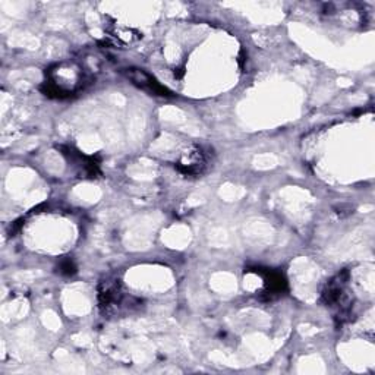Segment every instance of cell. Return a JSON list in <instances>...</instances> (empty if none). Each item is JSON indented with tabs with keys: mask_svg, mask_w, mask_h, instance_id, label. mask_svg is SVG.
<instances>
[{
	"mask_svg": "<svg viewBox=\"0 0 375 375\" xmlns=\"http://www.w3.org/2000/svg\"><path fill=\"white\" fill-rule=\"evenodd\" d=\"M85 74L83 66L74 61H65L49 67L45 72L43 91L45 96L65 98L74 96L84 85Z\"/></svg>",
	"mask_w": 375,
	"mask_h": 375,
	"instance_id": "cell-1",
	"label": "cell"
},
{
	"mask_svg": "<svg viewBox=\"0 0 375 375\" xmlns=\"http://www.w3.org/2000/svg\"><path fill=\"white\" fill-rule=\"evenodd\" d=\"M176 167L182 175L186 176H200L207 167V157L202 149L197 145L189 147L182 153L176 162Z\"/></svg>",
	"mask_w": 375,
	"mask_h": 375,
	"instance_id": "cell-2",
	"label": "cell"
},
{
	"mask_svg": "<svg viewBox=\"0 0 375 375\" xmlns=\"http://www.w3.org/2000/svg\"><path fill=\"white\" fill-rule=\"evenodd\" d=\"M123 301V293L118 281H105L103 286L100 288L98 302L100 308L105 314L111 315L118 312L119 305Z\"/></svg>",
	"mask_w": 375,
	"mask_h": 375,
	"instance_id": "cell-3",
	"label": "cell"
},
{
	"mask_svg": "<svg viewBox=\"0 0 375 375\" xmlns=\"http://www.w3.org/2000/svg\"><path fill=\"white\" fill-rule=\"evenodd\" d=\"M127 75L131 81H133V84H136L144 89H149L150 93L157 96H167V89L163 85L158 84L157 81H154V78H151L147 72L131 67V69H127Z\"/></svg>",
	"mask_w": 375,
	"mask_h": 375,
	"instance_id": "cell-4",
	"label": "cell"
},
{
	"mask_svg": "<svg viewBox=\"0 0 375 375\" xmlns=\"http://www.w3.org/2000/svg\"><path fill=\"white\" fill-rule=\"evenodd\" d=\"M111 36L115 37V40L122 44V45H131L133 43H136L140 40V34L136 32L135 30L132 28H128V27H118L113 30Z\"/></svg>",
	"mask_w": 375,
	"mask_h": 375,
	"instance_id": "cell-5",
	"label": "cell"
},
{
	"mask_svg": "<svg viewBox=\"0 0 375 375\" xmlns=\"http://www.w3.org/2000/svg\"><path fill=\"white\" fill-rule=\"evenodd\" d=\"M62 271L66 272V275H71V272H74L72 261H65V263L62 264Z\"/></svg>",
	"mask_w": 375,
	"mask_h": 375,
	"instance_id": "cell-6",
	"label": "cell"
}]
</instances>
